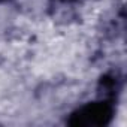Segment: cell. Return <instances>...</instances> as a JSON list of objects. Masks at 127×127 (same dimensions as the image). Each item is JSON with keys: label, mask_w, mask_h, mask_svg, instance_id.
Instances as JSON below:
<instances>
[{"label": "cell", "mask_w": 127, "mask_h": 127, "mask_svg": "<svg viewBox=\"0 0 127 127\" xmlns=\"http://www.w3.org/2000/svg\"><path fill=\"white\" fill-rule=\"evenodd\" d=\"M112 114L114 109L111 102L100 100L88 103L75 111L69 118V124L76 127H102L109 124V121L112 120Z\"/></svg>", "instance_id": "obj_1"}, {"label": "cell", "mask_w": 127, "mask_h": 127, "mask_svg": "<svg viewBox=\"0 0 127 127\" xmlns=\"http://www.w3.org/2000/svg\"><path fill=\"white\" fill-rule=\"evenodd\" d=\"M0 2H3V0H0Z\"/></svg>", "instance_id": "obj_3"}, {"label": "cell", "mask_w": 127, "mask_h": 127, "mask_svg": "<svg viewBox=\"0 0 127 127\" xmlns=\"http://www.w3.org/2000/svg\"><path fill=\"white\" fill-rule=\"evenodd\" d=\"M117 90H118L117 78H114V76H105V78H102V81H100V88H99V91H100L99 94H100L102 100L109 102L111 99H114Z\"/></svg>", "instance_id": "obj_2"}]
</instances>
